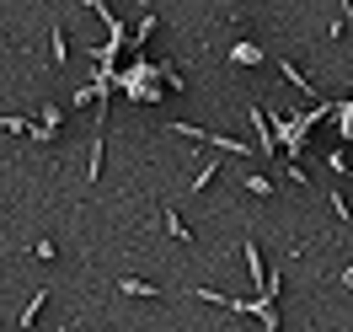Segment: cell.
<instances>
[{"mask_svg":"<svg viewBox=\"0 0 353 332\" xmlns=\"http://www.w3.org/2000/svg\"><path fill=\"white\" fill-rule=\"evenodd\" d=\"M214 166H220V161H203L199 172H193V193H199V188H209V182H214Z\"/></svg>","mask_w":353,"mask_h":332,"instance_id":"cell-8","label":"cell"},{"mask_svg":"<svg viewBox=\"0 0 353 332\" xmlns=\"http://www.w3.org/2000/svg\"><path fill=\"white\" fill-rule=\"evenodd\" d=\"M241 252H246V268H252V279H257V284H268V273H263V257H257V242H241Z\"/></svg>","mask_w":353,"mask_h":332,"instance_id":"cell-6","label":"cell"},{"mask_svg":"<svg viewBox=\"0 0 353 332\" xmlns=\"http://www.w3.org/2000/svg\"><path fill=\"white\" fill-rule=\"evenodd\" d=\"M343 118H348V124H343V134H348V139H353V102H348V108H343Z\"/></svg>","mask_w":353,"mask_h":332,"instance_id":"cell-10","label":"cell"},{"mask_svg":"<svg viewBox=\"0 0 353 332\" xmlns=\"http://www.w3.org/2000/svg\"><path fill=\"white\" fill-rule=\"evenodd\" d=\"M161 225H166V236H172V242H193V231H188V225H182V215H176V209H161Z\"/></svg>","mask_w":353,"mask_h":332,"instance_id":"cell-2","label":"cell"},{"mask_svg":"<svg viewBox=\"0 0 353 332\" xmlns=\"http://www.w3.org/2000/svg\"><path fill=\"white\" fill-rule=\"evenodd\" d=\"M246 193L268 199V193H273V177H263V172H246Z\"/></svg>","mask_w":353,"mask_h":332,"instance_id":"cell-7","label":"cell"},{"mask_svg":"<svg viewBox=\"0 0 353 332\" xmlns=\"http://www.w3.org/2000/svg\"><path fill=\"white\" fill-rule=\"evenodd\" d=\"M118 295H134V300H150V295H161L155 284H145V279H123L118 284Z\"/></svg>","mask_w":353,"mask_h":332,"instance_id":"cell-4","label":"cell"},{"mask_svg":"<svg viewBox=\"0 0 353 332\" xmlns=\"http://www.w3.org/2000/svg\"><path fill=\"white\" fill-rule=\"evenodd\" d=\"M230 59H236V65H263V48H257V43H236V48H230Z\"/></svg>","mask_w":353,"mask_h":332,"instance_id":"cell-5","label":"cell"},{"mask_svg":"<svg viewBox=\"0 0 353 332\" xmlns=\"http://www.w3.org/2000/svg\"><path fill=\"white\" fill-rule=\"evenodd\" d=\"M48 54H54V65H65V59H70V43H65V27H59V22L48 27Z\"/></svg>","mask_w":353,"mask_h":332,"instance_id":"cell-3","label":"cell"},{"mask_svg":"<svg viewBox=\"0 0 353 332\" xmlns=\"http://www.w3.org/2000/svg\"><path fill=\"white\" fill-rule=\"evenodd\" d=\"M279 75H284V81H289L294 91H305L310 102H321V97H316V81H305V70L294 65V59H279Z\"/></svg>","mask_w":353,"mask_h":332,"instance_id":"cell-1","label":"cell"},{"mask_svg":"<svg viewBox=\"0 0 353 332\" xmlns=\"http://www.w3.org/2000/svg\"><path fill=\"white\" fill-rule=\"evenodd\" d=\"M43 300H48V295H32V300H27V311H22V327H32V322H38V311H43Z\"/></svg>","mask_w":353,"mask_h":332,"instance_id":"cell-9","label":"cell"}]
</instances>
